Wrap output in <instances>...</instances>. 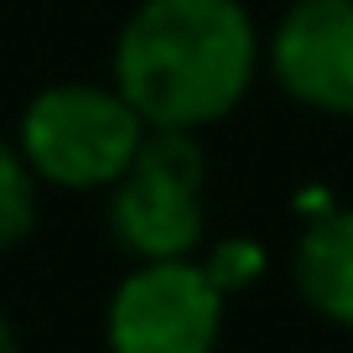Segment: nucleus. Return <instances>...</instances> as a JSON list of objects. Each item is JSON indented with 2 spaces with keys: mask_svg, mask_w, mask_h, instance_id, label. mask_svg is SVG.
<instances>
[{
  "mask_svg": "<svg viewBox=\"0 0 353 353\" xmlns=\"http://www.w3.org/2000/svg\"><path fill=\"white\" fill-rule=\"evenodd\" d=\"M0 353H21V338H16V327H11L6 312H0Z\"/></svg>",
  "mask_w": 353,
  "mask_h": 353,
  "instance_id": "1a4fd4ad",
  "label": "nucleus"
},
{
  "mask_svg": "<svg viewBox=\"0 0 353 353\" xmlns=\"http://www.w3.org/2000/svg\"><path fill=\"white\" fill-rule=\"evenodd\" d=\"M42 219V182L21 156L16 135H0V254L21 250Z\"/></svg>",
  "mask_w": 353,
  "mask_h": 353,
  "instance_id": "0eeeda50",
  "label": "nucleus"
},
{
  "mask_svg": "<svg viewBox=\"0 0 353 353\" xmlns=\"http://www.w3.org/2000/svg\"><path fill=\"white\" fill-rule=\"evenodd\" d=\"M265 32L244 0H135L110 47V83L151 130L203 135L250 99Z\"/></svg>",
  "mask_w": 353,
  "mask_h": 353,
  "instance_id": "f257e3e1",
  "label": "nucleus"
},
{
  "mask_svg": "<svg viewBox=\"0 0 353 353\" xmlns=\"http://www.w3.org/2000/svg\"><path fill=\"white\" fill-rule=\"evenodd\" d=\"M151 125L130 110L114 83L63 78L26 99L16 120V145L32 161L42 188L63 192H110L145 145Z\"/></svg>",
  "mask_w": 353,
  "mask_h": 353,
  "instance_id": "f03ea898",
  "label": "nucleus"
},
{
  "mask_svg": "<svg viewBox=\"0 0 353 353\" xmlns=\"http://www.w3.org/2000/svg\"><path fill=\"white\" fill-rule=\"evenodd\" d=\"M229 291L213 281L203 254L141 260L104 301L110 353H219Z\"/></svg>",
  "mask_w": 353,
  "mask_h": 353,
  "instance_id": "20e7f679",
  "label": "nucleus"
},
{
  "mask_svg": "<svg viewBox=\"0 0 353 353\" xmlns=\"http://www.w3.org/2000/svg\"><path fill=\"white\" fill-rule=\"evenodd\" d=\"M265 73L301 110L353 120V0H286L265 32Z\"/></svg>",
  "mask_w": 353,
  "mask_h": 353,
  "instance_id": "39448f33",
  "label": "nucleus"
},
{
  "mask_svg": "<svg viewBox=\"0 0 353 353\" xmlns=\"http://www.w3.org/2000/svg\"><path fill=\"white\" fill-rule=\"evenodd\" d=\"M110 234L141 260H192L208 234V156L198 135L151 130L110 188Z\"/></svg>",
  "mask_w": 353,
  "mask_h": 353,
  "instance_id": "7ed1b4c3",
  "label": "nucleus"
},
{
  "mask_svg": "<svg viewBox=\"0 0 353 353\" xmlns=\"http://www.w3.org/2000/svg\"><path fill=\"white\" fill-rule=\"evenodd\" d=\"M203 265L213 270V281H219L223 291H234V286H250V281L265 270V254H260V244L239 239V244H219V250H208Z\"/></svg>",
  "mask_w": 353,
  "mask_h": 353,
  "instance_id": "6e6552de",
  "label": "nucleus"
},
{
  "mask_svg": "<svg viewBox=\"0 0 353 353\" xmlns=\"http://www.w3.org/2000/svg\"><path fill=\"white\" fill-rule=\"evenodd\" d=\"M291 281L322 322L353 332V208H327L296 234Z\"/></svg>",
  "mask_w": 353,
  "mask_h": 353,
  "instance_id": "423d86ee",
  "label": "nucleus"
}]
</instances>
